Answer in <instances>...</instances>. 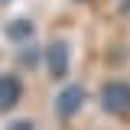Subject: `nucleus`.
<instances>
[{"mask_svg":"<svg viewBox=\"0 0 130 130\" xmlns=\"http://www.w3.org/2000/svg\"><path fill=\"white\" fill-rule=\"evenodd\" d=\"M10 130H32L29 120H20V124H10Z\"/></svg>","mask_w":130,"mask_h":130,"instance_id":"obj_6","label":"nucleus"},{"mask_svg":"<svg viewBox=\"0 0 130 130\" xmlns=\"http://www.w3.org/2000/svg\"><path fill=\"white\" fill-rule=\"evenodd\" d=\"M16 101H20V81L13 75H3L0 78V111H10Z\"/></svg>","mask_w":130,"mask_h":130,"instance_id":"obj_4","label":"nucleus"},{"mask_svg":"<svg viewBox=\"0 0 130 130\" xmlns=\"http://www.w3.org/2000/svg\"><path fill=\"white\" fill-rule=\"evenodd\" d=\"M81 104H85V91H81V85H68L59 91L55 98V114L59 117H75L81 111Z\"/></svg>","mask_w":130,"mask_h":130,"instance_id":"obj_2","label":"nucleus"},{"mask_svg":"<svg viewBox=\"0 0 130 130\" xmlns=\"http://www.w3.org/2000/svg\"><path fill=\"white\" fill-rule=\"evenodd\" d=\"M32 32H36V26H32L29 20H16V23H10V26H7V36H10L13 42H26Z\"/></svg>","mask_w":130,"mask_h":130,"instance_id":"obj_5","label":"nucleus"},{"mask_svg":"<svg viewBox=\"0 0 130 130\" xmlns=\"http://www.w3.org/2000/svg\"><path fill=\"white\" fill-rule=\"evenodd\" d=\"M46 65H49V75L52 78H62L65 72H68V42L52 39L46 46Z\"/></svg>","mask_w":130,"mask_h":130,"instance_id":"obj_3","label":"nucleus"},{"mask_svg":"<svg viewBox=\"0 0 130 130\" xmlns=\"http://www.w3.org/2000/svg\"><path fill=\"white\" fill-rule=\"evenodd\" d=\"M101 104H104L107 114L124 117V114L130 111V85L127 81H107L104 91H101Z\"/></svg>","mask_w":130,"mask_h":130,"instance_id":"obj_1","label":"nucleus"}]
</instances>
